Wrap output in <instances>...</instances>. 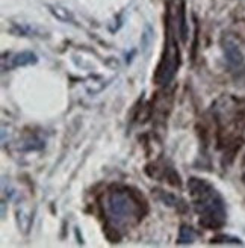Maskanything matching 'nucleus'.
I'll return each mask as SVG.
<instances>
[{
    "instance_id": "4",
    "label": "nucleus",
    "mask_w": 245,
    "mask_h": 248,
    "mask_svg": "<svg viewBox=\"0 0 245 248\" xmlns=\"http://www.w3.org/2000/svg\"><path fill=\"white\" fill-rule=\"evenodd\" d=\"M224 53L227 56V61L231 67L235 68H239L242 64H244V58H242V53L238 48V46L231 41V40H226L224 43Z\"/></svg>"
},
{
    "instance_id": "1",
    "label": "nucleus",
    "mask_w": 245,
    "mask_h": 248,
    "mask_svg": "<svg viewBox=\"0 0 245 248\" xmlns=\"http://www.w3.org/2000/svg\"><path fill=\"white\" fill-rule=\"evenodd\" d=\"M167 32L161 61L156 67L153 80L156 85H168L176 78L180 67L179 40H186V21L183 0H167Z\"/></svg>"
},
{
    "instance_id": "7",
    "label": "nucleus",
    "mask_w": 245,
    "mask_h": 248,
    "mask_svg": "<svg viewBox=\"0 0 245 248\" xmlns=\"http://www.w3.org/2000/svg\"><path fill=\"white\" fill-rule=\"evenodd\" d=\"M197 238V234H195L194 229L192 227H188V226H182L180 227V234H179V239H177V244H192Z\"/></svg>"
},
{
    "instance_id": "3",
    "label": "nucleus",
    "mask_w": 245,
    "mask_h": 248,
    "mask_svg": "<svg viewBox=\"0 0 245 248\" xmlns=\"http://www.w3.org/2000/svg\"><path fill=\"white\" fill-rule=\"evenodd\" d=\"M191 203L200 217V226L207 230H216L224 226L227 219L226 203L214 185L204 179L191 177L188 182Z\"/></svg>"
},
{
    "instance_id": "2",
    "label": "nucleus",
    "mask_w": 245,
    "mask_h": 248,
    "mask_svg": "<svg viewBox=\"0 0 245 248\" xmlns=\"http://www.w3.org/2000/svg\"><path fill=\"white\" fill-rule=\"evenodd\" d=\"M105 212L107 219L106 230H112L121 239V229L132 227L147 214V203L135 191L127 186H114L105 195Z\"/></svg>"
},
{
    "instance_id": "6",
    "label": "nucleus",
    "mask_w": 245,
    "mask_h": 248,
    "mask_svg": "<svg viewBox=\"0 0 245 248\" xmlns=\"http://www.w3.org/2000/svg\"><path fill=\"white\" fill-rule=\"evenodd\" d=\"M159 200H161L162 203H165L167 206L176 207V209H179L180 206H185V203H183L179 197H176L171 192H167V191H159Z\"/></svg>"
},
{
    "instance_id": "5",
    "label": "nucleus",
    "mask_w": 245,
    "mask_h": 248,
    "mask_svg": "<svg viewBox=\"0 0 245 248\" xmlns=\"http://www.w3.org/2000/svg\"><path fill=\"white\" fill-rule=\"evenodd\" d=\"M11 62H12V68L28 67V65L36 64V62H38V56L32 52H21V53H17L14 58H12Z\"/></svg>"
}]
</instances>
